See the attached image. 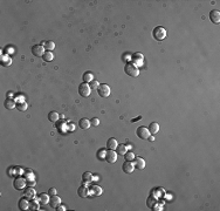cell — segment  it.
Masks as SVG:
<instances>
[{
    "mask_svg": "<svg viewBox=\"0 0 220 211\" xmlns=\"http://www.w3.org/2000/svg\"><path fill=\"white\" fill-rule=\"evenodd\" d=\"M156 203H157V201H156V199H153V198H149V199H148V202H146L148 206H149V208H151V209L155 206V204H156Z\"/></svg>",
    "mask_w": 220,
    "mask_h": 211,
    "instance_id": "obj_33",
    "label": "cell"
},
{
    "mask_svg": "<svg viewBox=\"0 0 220 211\" xmlns=\"http://www.w3.org/2000/svg\"><path fill=\"white\" fill-rule=\"evenodd\" d=\"M7 95H8V99H11V97L13 96V93H12V92H8V94H7Z\"/></svg>",
    "mask_w": 220,
    "mask_h": 211,
    "instance_id": "obj_40",
    "label": "cell"
},
{
    "mask_svg": "<svg viewBox=\"0 0 220 211\" xmlns=\"http://www.w3.org/2000/svg\"><path fill=\"white\" fill-rule=\"evenodd\" d=\"M25 196H26L27 199H34L35 196H36V191H35V189H33L32 186L28 188V189H26V191H25Z\"/></svg>",
    "mask_w": 220,
    "mask_h": 211,
    "instance_id": "obj_13",
    "label": "cell"
},
{
    "mask_svg": "<svg viewBox=\"0 0 220 211\" xmlns=\"http://www.w3.org/2000/svg\"><path fill=\"white\" fill-rule=\"evenodd\" d=\"M19 209L20 210H28L29 209V202L26 198H21L19 201Z\"/></svg>",
    "mask_w": 220,
    "mask_h": 211,
    "instance_id": "obj_20",
    "label": "cell"
},
{
    "mask_svg": "<svg viewBox=\"0 0 220 211\" xmlns=\"http://www.w3.org/2000/svg\"><path fill=\"white\" fill-rule=\"evenodd\" d=\"M124 157H125V161H130V162H132L134 160H135V154L132 152V151H129V152H125L124 154Z\"/></svg>",
    "mask_w": 220,
    "mask_h": 211,
    "instance_id": "obj_29",
    "label": "cell"
},
{
    "mask_svg": "<svg viewBox=\"0 0 220 211\" xmlns=\"http://www.w3.org/2000/svg\"><path fill=\"white\" fill-rule=\"evenodd\" d=\"M132 58H134L135 61H138V60H142V59H143V54H141V53H135Z\"/></svg>",
    "mask_w": 220,
    "mask_h": 211,
    "instance_id": "obj_35",
    "label": "cell"
},
{
    "mask_svg": "<svg viewBox=\"0 0 220 211\" xmlns=\"http://www.w3.org/2000/svg\"><path fill=\"white\" fill-rule=\"evenodd\" d=\"M26 184H27V181L25 178H22V177H18L13 182V185H14V188L16 190H22L26 186Z\"/></svg>",
    "mask_w": 220,
    "mask_h": 211,
    "instance_id": "obj_8",
    "label": "cell"
},
{
    "mask_svg": "<svg viewBox=\"0 0 220 211\" xmlns=\"http://www.w3.org/2000/svg\"><path fill=\"white\" fill-rule=\"evenodd\" d=\"M93 80H94V74L91 73V72H86V73L83 74V81H84L86 83L91 82Z\"/></svg>",
    "mask_w": 220,
    "mask_h": 211,
    "instance_id": "obj_23",
    "label": "cell"
},
{
    "mask_svg": "<svg viewBox=\"0 0 220 211\" xmlns=\"http://www.w3.org/2000/svg\"><path fill=\"white\" fill-rule=\"evenodd\" d=\"M32 53L33 55L38 56V58H42L45 54V47L42 45H35L32 47Z\"/></svg>",
    "mask_w": 220,
    "mask_h": 211,
    "instance_id": "obj_7",
    "label": "cell"
},
{
    "mask_svg": "<svg viewBox=\"0 0 220 211\" xmlns=\"http://www.w3.org/2000/svg\"><path fill=\"white\" fill-rule=\"evenodd\" d=\"M122 169H123V171H124L125 174H131V172L134 171L135 167H134V163H131L130 161H126V162L123 163Z\"/></svg>",
    "mask_w": 220,
    "mask_h": 211,
    "instance_id": "obj_11",
    "label": "cell"
},
{
    "mask_svg": "<svg viewBox=\"0 0 220 211\" xmlns=\"http://www.w3.org/2000/svg\"><path fill=\"white\" fill-rule=\"evenodd\" d=\"M27 184H28L29 186H33V185L35 184V181H29V182H27Z\"/></svg>",
    "mask_w": 220,
    "mask_h": 211,
    "instance_id": "obj_39",
    "label": "cell"
},
{
    "mask_svg": "<svg viewBox=\"0 0 220 211\" xmlns=\"http://www.w3.org/2000/svg\"><path fill=\"white\" fill-rule=\"evenodd\" d=\"M90 92H91V88L89 87L88 83L84 82V83H81V84L79 86V94H80L81 96L87 97V96L90 95Z\"/></svg>",
    "mask_w": 220,
    "mask_h": 211,
    "instance_id": "obj_5",
    "label": "cell"
},
{
    "mask_svg": "<svg viewBox=\"0 0 220 211\" xmlns=\"http://www.w3.org/2000/svg\"><path fill=\"white\" fill-rule=\"evenodd\" d=\"M134 167L137 168L138 170H143L145 168V161H144V158L142 157H135V160H134Z\"/></svg>",
    "mask_w": 220,
    "mask_h": 211,
    "instance_id": "obj_10",
    "label": "cell"
},
{
    "mask_svg": "<svg viewBox=\"0 0 220 211\" xmlns=\"http://www.w3.org/2000/svg\"><path fill=\"white\" fill-rule=\"evenodd\" d=\"M104 158H105V161L108 163H115L117 161V152L115 150H109L108 149V151L105 152V157Z\"/></svg>",
    "mask_w": 220,
    "mask_h": 211,
    "instance_id": "obj_6",
    "label": "cell"
},
{
    "mask_svg": "<svg viewBox=\"0 0 220 211\" xmlns=\"http://www.w3.org/2000/svg\"><path fill=\"white\" fill-rule=\"evenodd\" d=\"M60 204H61V198H60L59 196L54 195V196H52V197L49 198V205H50L53 209H56Z\"/></svg>",
    "mask_w": 220,
    "mask_h": 211,
    "instance_id": "obj_9",
    "label": "cell"
},
{
    "mask_svg": "<svg viewBox=\"0 0 220 211\" xmlns=\"http://www.w3.org/2000/svg\"><path fill=\"white\" fill-rule=\"evenodd\" d=\"M38 199H39V203L41 205H46L49 203V197H48V195H46V193H40Z\"/></svg>",
    "mask_w": 220,
    "mask_h": 211,
    "instance_id": "obj_19",
    "label": "cell"
},
{
    "mask_svg": "<svg viewBox=\"0 0 220 211\" xmlns=\"http://www.w3.org/2000/svg\"><path fill=\"white\" fill-rule=\"evenodd\" d=\"M149 131L151 135H157L158 131H159V125L157 122H152L150 123V126H149Z\"/></svg>",
    "mask_w": 220,
    "mask_h": 211,
    "instance_id": "obj_14",
    "label": "cell"
},
{
    "mask_svg": "<svg viewBox=\"0 0 220 211\" xmlns=\"http://www.w3.org/2000/svg\"><path fill=\"white\" fill-rule=\"evenodd\" d=\"M56 210H58V211H65V210H67V208H66V205H61V204H60V205L56 208Z\"/></svg>",
    "mask_w": 220,
    "mask_h": 211,
    "instance_id": "obj_38",
    "label": "cell"
},
{
    "mask_svg": "<svg viewBox=\"0 0 220 211\" xmlns=\"http://www.w3.org/2000/svg\"><path fill=\"white\" fill-rule=\"evenodd\" d=\"M4 104H5V108H6V109H14V108H16V103H15V101L12 100V99H7Z\"/></svg>",
    "mask_w": 220,
    "mask_h": 211,
    "instance_id": "obj_18",
    "label": "cell"
},
{
    "mask_svg": "<svg viewBox=\"0 0 220 211\" xmlns=\"http://www.w3.org/2000/svg\"><path fill=\"white\" fill-rule=\"evenodd\" d=\"M42 59H43L45 61H47V62H50V61H53V59H54V54H53L52 52L47 50V52H45V54H43Z\"/></svg>",
    "mask_w": 220,
    "mask_h": 211,
    "instance_id": "obj_24",
    "label": "cell"
},
{
    "mask_svg": "<svg viewBox=\"0 0 220 211\" xmlns=\"http://www.w3.org/2000/svg\"><path fill=\"white\" fill-rule=\"evenodd\" d=\"M79 125H80V127L82 129H89L90 126H91V123H90V121L88 118H81L80 122H79Z\"/></svg>",
    "mask_w": 220,
    "mask_h": 211,
    "instance_id": "obj_17",
    "label": "cell"
},
{
    "mask_svg": "<svg viewBox=\"0 0 220 211\" xmlns=\"http://www.w3.org/2000/svg\"><path fill=\"white\" fill-rule=\"evenodd\" d=\"M105 152H107V151H105L104 149H101V150H98V155H97V156H98V158L105 157Z\"/></svg>",
    "mask_w": 220,
    "mask_h": 211,
    "instance_id": "obj_36",
    "label": "cell"
},
{
    "mask_svg": "<svg viewBox=\"0 0 220 211\" xmlns=\"http://www.w3.org/2000/svg\"><path fill=\"white\" fill-rule=\"evenodd\" d=\"M77 195H79L80 197H82V198H87V197L89 196V191H88V189L83 185V186H80V188H79Z\"/></svg>",
    "mask_w": 220,
    "mask_h": 211,
    "instance_id": "obj_16",
    "label": "cell"
},
{
    "mask_svg": "<svg viewBox=\"0 0 220 211\" xmlns=\"http://www.w3.org/2000/svg\"><path fill=\"white\" fill-rule=\"evenodd\" d=\"M28 108V104L26 102H18L16 103V109L20 112H26V109Z\"/></svg>",
    "mask_w": 220,
    "mask_h": 211,
    "instance_id": "obj_25",
    "label": "cell"
},
{
    "mask_svg": "<svg viewBox=\"0 0 220 211\" xmlns=\"http://www.w3.org/2000/svg\"><path fill=\"white\" fill-rule=\"evenodd\" d=\"M210 19H211L212 22L219 24V22H220V12L217 11V10L211 11V13H210Z\"/></svg>",
    "mask_w": 220,
    "mask_h": 211,
    "instance_id": "obj_12",
    "label": "cell"
},
{
    "mask_svg": "<svg viewBox=\"0 0 220 211\" xmlns=\"http://www.w3.org/2000/svg\"><path fill=\"white\" fill-rule=\"evenodd\" d=\"M39 204L38 202H35V201H31L29 202V209L31 210H39Z\"/></svg>",
    "mask_w": 220,
    "mask_h": 211,
    "instance_id": "obj_30",
    "label": "cell"
},
{
    "mask_svg": "<svg viewBox=\"0 0 220 211\" xmlns=\"http://www.w3.org/2000/svg\"><path fill=\"white\" fill-rule=\"evenodd\" d=\"M48 193H49L50 196H54V195H56V189H55V188H50Z\"/></svg>",
    "mask_w": 220,
    "mask_h": 211,
    "instance_id": "obj_37",
    "label": "cell"
},
{
    "mask_svg": "<svg viewBox=\"0 0 220 211\" xmlns=\"http://www.w3.org/2000/svg\"><path fill=\"white\" fill-rule=\"evenodd\" d=\"M11 63H12V60H11V58H10V56L5 55V56H3V58H1V65H3L4 67L10 66Z\"/></svg>",
    "mask_w": 220,
    "mask_h": 211,
    "instance_id": "obj_28",
    "label": "cell"
},
{
    "mask_svg": "<svg viewBox=\"0 0 220 211\" xmlns=\"http://www.w3.org/2000/svg\"><path fill=\"white\" fill-rule=\"evenodd\" d=\"M98 86H100V83H98L96 80H93L91 82H89V87L91 88V89H97Z\"/></svg>",
    "mask_w": 220,
    "mask_h": 211,
    "instance_id": "obj_32",
    "label": "cell"
},
{
    "mask_svg": "<svg viewBox=\"0 0 220 211\" xmlns=\"http://www.w3.org/2000/svg\"><path fill=\"white\" fill-rule=\"evenodd\" d=\"M90 123H91V126H93V127H97V126L100 125V120L96 118V117H94V118H91Z\"/></svg>",
    "mask_w": 220,
    "mask_h": 211,
    "instance_id": "obj_34",
    "label": "cell"
},
{
    "mask_svg": "<svg viewBox=\"0 0 220 211\" xmlns=\"http://www.w3.org/2000/svg\"><path fill=\"white\" fill-rule=\"evenodd\" d=\"M136 135L139 137V138H142V140H149V137H150V131H149V129L148 128H145V127H138L137 128V130H136Z\"/></svg>",
    "mask_w": 220,
    "mask_h": 211,
    "instance_id": "obj_3",
    "label": "cell"
},
{
    "mask_svg": "<svg viewBox=\"0 0 220 211\" xmlns=\"http://www.w3.org/2000/svg\"><path fill=\"white\" fill-rule=\"evenodd\" d=\"M110 92H111V91H110V87L108 84H105V83L100 84L98 88H97V93L102 97H108L110 95Z\"/></svg>",
    "mask_w": 220,
    "mask_h": 211,
    "instance_id": "obj_4",
    "label": "cell"
},
{
    "mask_svg": "<svg viewBox=\"0 0 220 211\" xmlns=\"http://www.w3.org/2000/svg\"><path fill=\"white\" fill-rule=\"evenodd\" d=\"M117 151L116 152H118L120 155H124L126 151H128V147L125 146V144H120V146H117Z\"/></svg>",
    "mask_w": 220,
    "mask_h": 211,
    "instance_id": "obj_27",
    "label": "cell"
},
{
    "mask_svg": "<svg viewBox=\"0 0 220 211\" xmlns=\"http://www.w3.org/2000/svg\"><path fill=\"white\" fill-rule=\"evenodd\" d=\"M93 178H94V176L90 172H88V171L83 172V175H82V180H83L84 183H90L91 181H93Z\"/></svg>",
    "mask_w": 220,
    "mask_h": 211,
    "instance_id": "obj_22",
    "label": "cell"
},
{
    "mask_svg": "<svg viewBox=\"0 0 220 211\" xmlns=\"http://www.w3.org/2000/svg\"><path fill=\"white\" fill-rule=\"evenodd\" d=\"M91 190H93V193H94V195H96V196H98V195H101V193H102V188H100L97 185H94Z\"/></svg>",
    "mask_w": 220,
    "mask_h": 211,
    "instance_id": "obj_31",
    "label": "cell"
},
{
    "mask_svg": "<svg viewBox=\"0 0 220 211\" xmlns=\"http://www.w3.org/2000/svg\"><path fill=\"white\" fill-rule=\"evenodd\" d=\"M152 37H153L156 40H158V41L164 40L165 38H166V29H165L164 27H162V26L156 27V28L153 29V32H152Z\"/></svg>",
    "mask_w": 220,
    "mask_h": 211,
    "instance_id": "obj_2",
    "label": "cell"
},
{
    "mask_svg": "<svg viewBox=\"0 0 220 211\" xmlns=\"http://www.w3.org/2000/svg\"><path fill=\"white\" fill-rule=\"evenodd\" d=\"M43 47H45V49H47V50H52V49H54L55 48V44L53 42V41H50V40H47L46 42H43Z\"/></svg>",
    "mask_w": 220,
    "mask_h": 211,
    "instance_id": "obj_26",
    "label": "cell"
},
{
    "mask_svg": "<svg viewBox=\"0 0 220 211\" xmlns=\"http://www.w3.org/2000/svg\"><path fill=\"white\" fill-rule=\"evenodd\" d=\"M124 72L131 78H137L139 75V69L134 63H126L124 67Z\"/></svg>",
    "mask_w": 220,
    "mask_h": 211,
    "instance_id": "obj_1",
    "label": "cell"
},
{
    "mask_svg": "<svg viewBox=\"0 0 220 211\" xmlns=\"http://www.w3.org/2000/svg\"><path fill=\"white\" fill-rule=\"evenodd\" d=\"M117 141H116V138H109L108 140V142H107V148L109 149V150H115L116 148H117Z\"/></svg>",
    "mask_w": 220,
    "mask_h": 211,
    "instance_id": "obj_15",
    "label": "cell"
},
{
    "mask_svg": "<svg viewBox=\"0 0 220 211\" xmlns=\"http://www.w3.org/2000/svg\"><path fill=\"white\" fill-rule=\"evenodd\" d=\"M59 118H60V115H59V113L54 112V110H53V112H50V113L48 114V120H49L50 122H53V123H54V122H56Z\"/></svg>",
    "mask_w": 220,
    "mask_h": 211,
    "instance_id": "obj_21",
    "label": "cell"
}]
</instances>
